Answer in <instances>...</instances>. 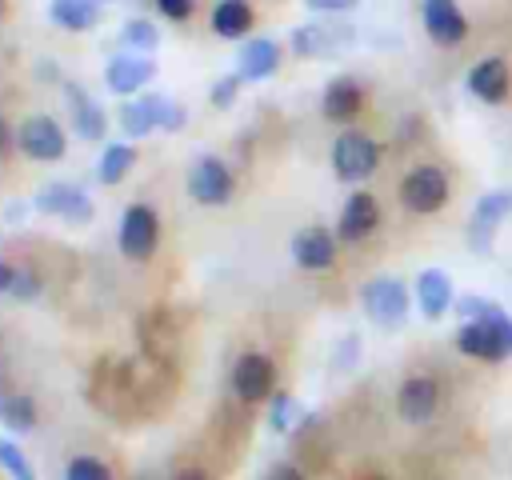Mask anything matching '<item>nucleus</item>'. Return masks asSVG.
<instances>
[{"instance_id":"nucleus-40","label":"nucleus","mask_w":512,"mask_h":480,"mask_svg":"<svg viewBox=\"0 0 512 480\" xmlns=\"http://www.w3.org/2000/svg\"><path fill=\"white\" fill-rule=\"evenodd\" d=\"M0 16H4V0H0Z\"/></svg>"},{"instance_id":"nucleus-36","label":"nucleus","mask_w":512,"mask_h":480,"mask_svg":"<svg viewBox=\"0 0 512 480\" xmlns=\"http://www.w3.org/2000/svg\"><path fill=\"white\" fill-rule=\"evenodd\" d=\"M264 480H304V472H300L296 464H272Z\"/></svg>"},{"instance_id":"nucleus-15","label":"nucleus","mask_w":512,"mask_h":480,"mask_svg":"<svg viewBox=\"0 0 512 480\" xmlns=\"http://www.w3.org/2000/svg\"><path fill=\"white\" fill-rule=\"evenodd\" d=\"M292 260H296L300 268H308V272L332 268V264H336V236H332L328 228H320V224L300 228V232L292 236Z\"/></svg>"},{"instance_id":"nucleus-11","label":"nucleus","mask_w":512,"mask_h":480,"mask_svg":"<svg viewBox=\"0 0 512 480\" xmlns=\"http://www.w3.org/2000/svg\"><path fill=\"white\" fill-rule=\"evenodd\" d=\"M468 92L476 96V100H484V104H504L508 96H512V68H508V60L504 56H484V60H476L472 68H468Z\"/></svg>"},{"instance_id":"nucleus-26","label":"nucleus","mask_w":512,"mask_h":480,"mask_svg":"<svg viewBox=\"0 0 512 480\" xmlns=\"http://www.w3.org/2000/svg\"><path fill=\"white\" fill-rule=\"evenodd\" d=\"M132 160H136V152H132L128 144H108V148H104V156H100V168H96L100 184H120V180L128 176Z\"/></svg>"},{"instance_id":"nucleus-20","label":"nucleus","mask_w":512,"mask_h":480,"mask_svg":"<svg viewBox=\"0 0 512 480\" xmlns=\"http://www.w3.org/2000/svg\"><path fill=\"white\" fill-rule=\"evenodd\" d=\"M280 68V44L268 36L244 40L240 48V80H268Z\"/></svg>"},{"instance_id":"nucleus-10","label":"nucleus","mask_w":512,"mask_h":480,"mask_svg":"<svg viewBox=\"0 0 512 480\" xmlns=\"http://www.w3.org/2000/svg\"><path fill=\"white\" fill-rule=\"evenodd\" d=\"M508 216H512V188H496V192L480 196L476 208H472V224H468L472 248H476V252H488L496 228H500Z\"/></svg>"},{"instance_id":"nucleus-14","label":"nucleus","mask_w":512,"mask_h":480,"mask_svg":"<svg viewBox=\"0 0 512 480\" xmlns=\"http://www.w3.org/2000/svg\"><path fill=\"white\" fill-rule=\"evenodd\" d=\"M376 228H380V204H376V196H372V192H352V196L344 200V208H340L336 236H340L344 244H360V240H368Z\"/></svg>"},{"instance_id":"nucleus-12","label":"nucleus","mask_w":512,"mask_h":480,"mask_svg":"<svg viewBox=\"0 0 512 480\" xmlns=\"http://www.w3.org/2000/svg\"><path fill=\"white\" fill-rule=\"evenodd\" d=\"M396 412L404 424H428L440 412V384L432 376H408L396 392Z\"/></svg>"},{"instance_id":"nucleus-16","label":"nucleus","mask_w":512,"mask_h":480,"mask_svg":"<svg viewBox=\"0 0 512 480\" xmlns=\"http://www.w3.org/2000/svg\"><path fill=\"white\" fill-rule=\"evenodd\" d=\"M364 108V88L352 80V76H336L324 84V96H320V112L324 120L332 124H352Z\"/></svg>"},{"instance_id":"nucleus-1","label":"nucleus","mask_w":512,"mask_h":480,"mask_svg":"<svg viewBox=\"0 0 512 480\" xmlns=\"http://www.w3.org/2000/svg\"><path fill=\"white\" fill-rule=\"evenodd\" d=\"M396 196L412 216H436L452 196V180L440 164H416V168L404 172Z\"/></svg>"},{"instance_id":"nucleus-38","label":"nucleus","mask_w":512,"mask_h":480,"mask_svg":"<svg viewBox=\"0 0 512 480\" xmlns=\"http://www.w3.org/2000/svg\"><path fill=\"white\" fill-rule=\"evenodd\" d=\"M12 140H16V136H12V128H8V120L0 116V156H8V148H12Z\"/></svg>"},{"instance_id":"nucleus-29","label":"nucleus","mask_w":512,"mask_h":480,"mask_svg":"<svg viewBox=\"0 0 512 480\" xmlns=\"http://www.w3.org/2000/svg\"><path fill=\"white\" fill-rule=\"evenodd\" d=\"M64 480H112V472L100 456H76V460H68Z\"/></svg>"},{"instance_id":"nucleus-31","label":"nucleus","mask_w":512,"mask_h":480,"mask_svg":"<svg viewBox=\"0 0 512 480\" xmlns=\"http://www.w3.org/2000/svg\"><path fill=\"white\" fill-rule=\"evenodd\" d=\"M296 412H300L296 396H288V392L272 396V412H268V424H272V432H288V428H292V420H296Z\"/></svg>"},{"instance_id":"nucleus-18","label":"nucleus","mask_w":512,"mask_h":480,"mask_svg":"<svg viewBox=\"0 0 512 480\" xmlns=\"http://www.w3.org/2000/svg\"><path fill=\"white\" fill-rule=\"evenodd\" d=\"M108 88L120 92V96H132L140 92L148 80H152V60L148 56H132V52H120L108 60V72H104Z\"/></svg>"},{"instance_id":"nucleus-39","label":"nucleus","mask_w":512,"mask_h":480,"mask_svg":"<svg viewBox=\"0 0 512 480\" xmlns=\"http://www.w3.org/2000/svg\"><path fill=\"white\" fill-rule=\"evenodd\" d=\"M176 480H208V472H200V468H188V472H180Z\"/></svg>"},{"instance_id":"nucleus-2","label":"nucleus","mask_w":512,"mask_h":480,"mask_svg":"<svg viewBox=\"0 0 512 480\" xmlns=\"http://www.w3.org/2000/svg\"><path fill=\"white\" fill-rule=\"evenodd\" d=\"M456 348L472 360H508L512 356V316L500 312L492 320H464L456 328Z\"/></svg>"},{"instance_id":"nucleus-19","label":"nucleus","mask_w":512,"mask_h":480,"mask_svg":"<svg viewBox=\"0 0 512 480\" xmlns=\"http://www.w3.org/2000/svg\"><path fill=\"white\" fill-rule=\"evenodd\" d=\"M36 208H40V212H48V216L76 220V224H84V220L92 216L88 196H84L80 188H72V184H48V188L36 196Z\"/></svg>"},{"instance_id":"nucleus-34","label":"nucleus","mask_w":512,"mask_h":480,"mask_svg":"<svg viewBox=\"0 0 512 480\" xmlns=\"http://www.w3.org/2000/svg\"><path fill=\"white\" fill-rule=\"evenodd\" d=\"M12 296H16V300H32V296H40V280H36L32 272H16V280H12Z\"/></svg>"},{"instance_id":"nucleus-13","label":"nucleus","mask_w":512,"mask_h":480,"mask_svg":"<svg viewBox=\"0 0 512 480\" xmlns=\"http://www.w3.org/2000/svg\"><path fill=\"white\" fill-rule=\"evenodd\" d=\"M188 192L192 200L216 208V204H228L232 200V172L224 168V160L216 156H200L196 168L188 172Z\"/></svg>"},{"instance_id":"nucleus-4","label":"nucleus","mask_w":512,"mask_h":480,"mask_svg":"<svg viewBox=\"0 0 512 480\" xmlns=\"http://www.w3.org/2000/svg\"><path fill=\"white\" fill-rule=\"evenodd\" d=\"M120 124H124L128 136H148L152 128L180 132L184 128V108L172 104L168 96H140V100H128L120 108Z\"/></svg>"},{"instance_id":"nucleus-27","label":"nucleus","mask_w":512,"mask_h":480,"mask_svg":"<svg viewBox=\"0 0 512 480\" xmlns=\"http://www.w3.org/2000/svg\"><path fill=\"white\" fill-rule=\"evenodd\" d=\"M0 468L12 480H36V472H32V464H28V456H24V448L16 440H0Z\"/></svg>"},{"instance_id":"nucleus-30","label":"nucleus","mask_w":512,"mask_h":480,"mask_svg":"<svg viewBox=\"0 0 512 480\" xmlns=\"http://www.w3.org/2000/svg\"><path fill=\"white\" fill-rule=\"evenodd\" d=\"M456 312H460V320H492V316H500L504 308H500L496 300H484V296H460V300H456Z\"/></svg>"},{"instance_id":"nucleus-17","label":"nucleus","mask_w":512,"mask_h":480,"mask_svg":"<svg viewBox=\"0 0 512 480\" xmlns=\"http://www.w3.org/2000/svg\"><path fill=\"white\" fill-rule=\"evenodd\" d=\"M416 308H420L428 320H440L448 308H456L448 272H440V268H424V272L416 276Z\"/></svg>"},{"instance_id":"nucleus-6","label":"nucleus","mask_w":512,"mask_h":480,"mask_svg":"<svg viewBox=\"0 0 512 480\" xmlns=\"http://www.w3.org/2000/svg\"><path fill=\"white\" fill-rule=\"evenodd\" d=\"M120 252L128 256V260H148L152 252H156V244H160V220H156V212L148 208V204H132V208H124V216H120Z\"/></svg>"},{"instance_id":"nucleus-7","label":"nucleus","mask_w":512,"mask_h":480,"mask_svg":"<svg viewBox=\"0 0 512 480\" xmlns=\"http://www.w3.org/2000/svg\"><path fill=\"white\" fill-rule=\"evenodd\" d=\"M272 384H276V364L264 356V352H244L232 368V392L244 400V404H256V400H268L272 396Z\"/></svg>"},{"instance_id":"nucleus-37","label":"nucleus","mask_w":512,"mask_h":480,"mask_svg":"<svg viewBox=\"0 0 512 480\" xmlns=\"http://www.w3.org/2000/svg\"><path fill=\"white\" fill-rule=\"evenodd\" d=\"M12 280H16V268L12 264H0V296L12 292Z\"/></svg>"},{"instance_id":"nucleus-3","label":"nucleus","mask_w":512,"mask_h":480,"mask_svg":"<svg viewBox=\"0 0 512 480\" xmlns=\"http://www.w3.org/2000/svg\"><path fill=\"white\" fill-rule=\"evenodd\" d=\"M380 168V144L364 132H340L332 144V172L344 184H360Z\"/></svg>"},{"instance_id":"nucleus-28","label":"nucleus","mask_w":512,"mask_h":480,"mask_svg":"<svg viewBox=\"0 0 512 480\" xmlns=\"http://www.w3.org/2000/svg\"><path fill=\"white\" fill-rule=\"evenodd\" d=\"M120 40L128 44V48H140V52H152L156 44H160V32L148 24V20H128L124 28H120Z\"/></svg>"},{"instance_id":"nucleus-25","label":"nucleus","mask_w":512,"mask_h":480,"mask_svg":"<svg viewBox=\"0 0 512 480\" xmlns=\"http://www.w3.org/2000/svg\"><path fill=\"white\" fill-rule=\"evenodd\" d=\"M0 424H8L12 432H28V428L36 424V404H32V396L0 392Z\"/></svg>"},{"instance_id":"nucleus-32","label":"nucleus","mask_w":512,"mask_h":480,"mask_svg":"<svg viewBox=\"0 0 512 480\" xmlns=\"http://www.w3.org/2000/svg\"><path fill=\"white\" fill-rule=\"evenodd\" d=\"M236 92H240V72H236V76L216 80L208 100H212V108H232V104H236Z\"/></svg>"},{"instance_id":"nucleus-9","label":"nucleus","mask_w":512,"mask_h":480,"mask_svg":"<svg viewBox=\"0 0 512 480\" xmlns=\"http://www.w3.org/2000/svg\"><path fill=\"white\" fill-rule=\"evenodd\" d=\"M16 148L28 160H60L64 156V128L52 116H28L16 128Z\"/></svg>"},{"instance_id":"nucleus-33","label":"nucleus","mask_w":512,"mask_h":480,"mask_svg":"<svg viewBox=\"0 0 512 480\" xmlns=\"http://www.w3.org/2000/svg\"><path fill=\"white\" fill-rule=\"evenodd\" d=\"M152 4H156L160 16H168V20H188L192 8H196V0H152Z\"/></svg>"},{"instance_id":"nucleus-21","label":"nucleus","mask_w":512,"mask_h":480,"mask_svg":"<svg viewBox=\"0 0 512 480\" xmlns=\"http://www.w3.org/2000/svg\"><path fill=\"white\" fill-rule=\"evenodd\" d=\"M352 44V28H324V24H304L292 32V48L300 56H320V52H336Z\"/></svg>"},{"instance_id":"nucleus-22","label":"nucleus","mask_w":512,"mask_h":480,"mask_svg":"<svg viewBox=\"0 0 512 480\" xmlns=\"http://www.w3.org/2000/svg\"><path fill=\"white\" fill-rule=\"evenodd\" d=\"M252 4L248 0H216L212 8V32L224 40H240L252 32Z\"/></svg>"},{"instance_id":"nucleus-8","label":"nucleus","mask_w":512,"mask_h":480,"mask_svg":"<svg viewBox=\"0 0 512 480\" xmlns=\"http://www.w3.org/2000/svg\"><path fill=\"white\" fill-rule=\"evenodd\" d=\"M420 20H424L428 40L440 44V48H456L468 36V20H464L456 0H424L420 4Z\"/></svg>"},{"instance_id":"nucleus-23","label":"nucleus","mask_w":512,"mask_h":480,"mask_svg":"<svg viewBox=\"0 0 512 480\" xmlns=\"http://www.w3.org/2000/svg\"><path fill=\"white\" fill-rule=\"evenodd\" d=\"M64 92H68V100H72V112H76V132L84 136V140H100L104 132H108V116L76 88V84H64Z\"/></svg>"},{"instance_id":"nucleus-5","label":"nucleus","mask_w":512,"mask_h":480,"mask_svg":"<svg viewBox=\"0 0 512 480\" xmlns=\"http://www.w3.org/2000/svg\"><path fill=\"white\" fill-rule=\"evenodd\" d=\"M360 304H364L368 320H376L380 328H396L408 316V288L396 276H376L360 288Z\"/></svg>"},{"instance_id":"nucleus-35","label":"nucleus","mask_w":512,"mask_h":480,"mask_svg":"<svg viewBox=\"0 0 512 480\" xmlns=\"http://www.w3.org/2000/svg\"><path fill=\"white\" fill-rule=\"evenodd\" d=\"M308 8H316V12H352L360 0H304Z\"/></svg>"},{"instance_id":"nucleus-24","label":"nucleus","mask_w":512,"mask_h":480,"mask_svg":"<svg viewBox=\"0 0 512 480\" xmlns=\"http://www.w3.org/2000/svg\"><path fill=\"white\" fill-rule=\"evenodd\" d=\"M48 16L68 32H84V28H92L100 20V4L96 0H52Z\"/></svg>"}]
</instances>
